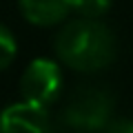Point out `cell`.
<instances>
[{
  "label": "cell",
  "mask_w": 133,
  "mask_h": 133,
  "mask_svg": "<svg viewBox=\"0 0 133 133\" xmlns=\"http://www.w3.org/2000/svg\"><path fill=\"white\" fill-rule=\"evenodd\" d=\"M56 53L76 71H100L115 58V36L102 22L73 20L58 33Z\"/></svg>",
  "instance_id": "6da1fadb"
},
{
  "label": "cell",
  "mask_w": 133,
  "mask_h": 133,
  "mask_svg": "<svg viewBox=\"0 0 133 133\" xmlns=\"http://www.w3.org/2000/svg\"><path fill=\"white\" fill-rule=\"evenodd\" d=\"M111 109H113V100L107 91L87 89L66 107L64 122L82 131H98L109 124Z\"/></svg>",
  "instance_id": "7a4b0ae2"
},
{
  "label": "cell",
  "mask_w": 133,
  "mask_h": 133,
  "mask_svg": "<svg viewBox=\"0 0 133 133\" xmlns=\"http://www.w3.org/2000/svg\"><path fill=\"white\" fill-rule=\"evenodd\" d=\"M60 89H62L60 66L53 60L38 58V60L29 62L22 80H20V91L24 95V102L47 107L58 98Z\"/></svg>",
  "instance_id": "3957f363"
},
{
  "label": "cell",
  "mask_w": 133,
  "mask_h": 133,
  "mask_svg": "<svg viewBox=\"0 0 133 133\" xmlns=\"http://www.w3.org/2000/svg\"><path fill=\"white\" fill-rule=\"evenodd\" d=\"M0 133H53L44 107L18 102L0 113Z\"/></svg>",
  "instance_id": "277c9868"
},
{
  "label": "cell",
  "mask_w": 133,
  "mask_h": 133,
  "mask_svg": "<svg viewBox=\"0 0 133 133\" xmlns=\"http://www.w3.org/2000/svg\"><path fill=\"white\" fill-rule=\"evenodd\" d=\"M20 11L31 24H56L71 11V0H20Z\"/></svg>",
  "instance_id": "5b68a950"
},
{
  "label": "cell",
  "mask_w": 133,
  "mask_h": 133,
  "mask_svg": "<svg viewBox=\"0 0 133 133\" xmlns=\"http://www.w3.org/2000/svg\"><path fill=\"white\" fill-rule=\"evenodd\" d=\"M111 7V0H71V9H76L84 20L100 18Z\"/></svg>",
  "instance_id": "8992f818"
},
{
  "label": "cell",
  "mask_w": 133,
  "mask_h": 133,
  "mask_svg": "<svg viewBox=\"0 0 133 133\" xmlns=\"http://www.w3.org/2000/svg\"><path fill=\"white\" fill-rule=\"evenodd\" d=\"M14 58H16V40L9 29L0 24V71L7 69L14 62Z\"/></svg>",
  "instance_id": "52a82bcc"
},
{
  "label": "cell",
  "mask_w": 133,
  "mask_h": 133,
  "mask_svg": "<svg viewBox=\"0 0 133 133\" xmlns=\"http://www.w3.org/2000/svg\"><path fill=\"white\" fill-rule=\"evenodd\" d=\"M107 133H133V120L120 118V120H109L107 124Z\"/></svg>",
  "instance_id": "ba28073f"
}]
</instances>
